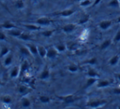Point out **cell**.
Here are the masks:
<instances>
[{
	"instance_id": "6da1fadb",
	"label": "cell",
	"mask_w": 120,
	"mask_h": 109,
	"mask_svg": "<svg viewBox=\"0 0 120 109\" xmlns=\"http://www.w3.org/2000/svg\"><path fill=\"white\" fill-rule=\"evenodd\" d=\"M107 103V101L105 99H96L93 100V101H90L87 103V106L90 108H98L103 107Z\"/></svg>"
},
{
	"instance_id": "7a4b0ae2",
	"label": "cell",
	"mask_w": 120,
	"mask_h": 109,
	"mask_svg": "<svg viewBox=\"0 0 120 109\" xmlns=\"http://www.w3.org/2000/svg\"><path fill=\"white\" fill-rule=\"evenodd\" d=\"M35 23L37 25H40V26H47V25H51L52 23V21L49 19L47 16H42V17H39L35 21Z\"/></svg>"
},
{
	"instance_id": "3957f363",
	"label": "cell",
	"mask_w": 120,
	"mask_h": 109,
	"mask_svg": "<svg viewBox=\"0 0 120 109\" xmlns=\"http://www.w3.org/2000/svg\"><path fill=\"white\" fill-rule=\"evenodd\" d=\"M74 12H75V10L74 9H65L61 12H55L52 15H54V16H63V17H69V16H72Z\"/></svg>"
},
{
	"instance_id": "277c9868",
	"label": "cell",
	"mask_w": 120,
	"mask_h": 109,
	"mask_svg": "<svg viewBox=\"0 0 120 109\" xmlns=\"http://www.w3.org/2000/svg\"><path fill=\"white\" fill-rule=\"evenodd\" d=\"M57 98L60 100L65 102V103H72L78 99V98H75L73 94H69L66 96H57Z\"/></svg>"
},
{
	"instance_id": "5b68a950",
	"label": "cell",
	"mask_w": 120,
	"mask_h": 109,
	"mask_svg": "<svg viewBox=\"0 0 120 109\" xmlns=\"http://www.w3.org/2000/svg\"><path fill=\"white\" fill-rule=\"evenodd\" d=\"M58 51L56 48H49L47 51V57L49 59H54L58 54Z\"/></svg>"
},
{
	"instance_id": "8992f818",
	"label": "cell",
	"mask_w": 120,
	"mask_h": 109,
	"mask_svg": "<svg viewBox=\"0 0 120 109\" xmlns=\"http://www.w3.org/2000/svg\"><path fill=\"white\" fill-rule=\"evenodd\" d=\"M26 46L28 47L29 50H30L31 55H33L34 57H37L38 55V46H36L34 44H27Z\"/></svg>"
},
{
	"instance_id": "52a82bcc",
	"label": "cell",
	"mask_w": 120,
	"mask_h": 109,
	"mask_svg": "<svg viewBox=\"0 0 120 109\" xmlns=\"http://www.w3.org/2000/svg\"><path fill=\"white\" fill-rule=\"evenodd\" d=\"M76 29V25L75 24H67V25H64L62 27V30H63L65 33H71Z\"/></svg>"
},
{
	"instance_id": "ba28073f",
	"label": "cell",
	"mask_w": 120,
	"mask_h": 109,
	"mask_svg": "<svg viewBox=\"0 0 120 109\" xmlns=\"http://www.w3.org/2000/svg\"><path fill=\"white\" fill-rule=\"evenodd\" d=\"M23 26L28 29L29 30H31V31H36V30H41L40 25H34V24H23Z\"/></svg>"
},
{
	"instance_id": "9c48e42d",
	"label": "cell",
	"mask_w": 120,
	"mask_h": 109,
	"mask_svg": "<svg viewBox=\"0 0 120 109\" xmlns=\"http://www.w3.org/2000/svg\"><path fill=\"white\" fill-rule=\"evenodd\" d=\"M112 25V21H109V20H105V21H102L100 22L99 24V27L101 30H107Z\"/></svg>"
},
{
	"instance_id": "30bf717a",
	"label": "cell",
	"mask_w": 120,
	"mask_h": 109,
	"mask_svg": "<svg viewBox=\"0 0 120 109\" xmlns=\"http://www.w3.org/2000/svg\"><path fill=\"white\" fill-rule=\"evenodd\" d=\"M21 73V70H20V67L17 66H14L13 68H11V71H10V77L11 78H16L19 74Z\"/></svg>"
},
{
	"instance_id": "8fae6325",
	"label": "cell",
	"mask_w": 120,
	"mask_h": 109,
	"mask_svg": "<svg viewBox=\"0 0 120 109\" xmlns=\"http://www.w3.org/2000/svg\"><path fill=\"white\" fill-rule=\"evenodd\" d=\"M0 27L3 29H5V30H11V29H14V28H16V25H14L13 23H11V22L7 21H5L4 23H3L2 25H0Z\"/></svg>"
},
{
	"instance_id": "7c38bea8",
	"label": "cell",
	"mask_w": 120,
	"mask_h": 109,
	"mask_svg": "<svg viewBox=\"0 0 120 109\" xmlns=\"http://www.w3.org/2000/svg\"><path fill=\"white\" fill-rule=\"evenodd\" d=\"M47 51H48V49H47L44 46L38 45V55H39L40 57L44 58L45 57H47Z\"/></svg>"
},
{
	"instance_id": "4fadbf2b",
	"label": "cell",
	"mask_w": 120,
	"mask_h": 109,
	"mask_svg": "<svg viewBox=\"0 0 120 109\" xmlns=\"http://www.w3.org/2000/svg\"><path fill=\"white\" fill-rule=\"evenodd\" d=\"M8 34L11 36H14V37H18L19 38L21 36V35L22 34V31L21 30H18L16 28H14V29H11V30H8Z\"/></svg>"
},
{
	"instance_id": "5bb4252c",
	"label": "cell",
	"mask_w": 120,
	"mask_h": 109,
	"mask_svg": "<svg viewBox=\"0 0 120 109\" xmlns=\"http://www.w3.org/2000/svg\"><path fill=\"white\" fill-rule=\"evenodd\" d=\"M50 77V71L48 68H45L42 71V72L40 73L39 78L41 80H48Z\"/></svg>"
},
{
	"instance_id": "9a60e30c",
	"label": "cell",
	"mask_w": 120,
	"mask_h": 109,
	"mask_svg": "<svg viewBox=\"0 0 120 109\" xmlns=\"http://www.w3.org/2000/svg\"><path fill=\"white\" fill-rule=\"evenodd\" d=\"M110 85V82H109L108 80H103V81H98L97 83V88H105L108 87V86Z\"/></svg>"
},
{
	"instance_id": "2e32d148",
	"label": "cell",
	"mask_w": 120,
	"mask_h": 109,
	"mask_svg": "<svg viewBox=\"0 0 120 109\" xmlns=\"http://www.w3.org/2000/svg\"><path fill=\"white\" fill-rule=\"evenodd\" d=\"M12 60H13V56L12 55H8L5 57L4 61H3V65L5 66H9L10 65H11L12 63Z\"/></svg>"
},
{
	"instance_id": "e0dca14e",
	"label": "cell",
	"mask_w": 120,
	"mask_h": 109,
	"mask_svg": "<svg viewBox=\"0 0 120 109\" xmlns=\"http://www.w3.org/2000/svg\"><path fill=\"white\" fill-rule=\"evenodd\" d=\"M89 19H90V16H89V15H87V14L83 15V16L79 19V22H78V25H83V24L87 23V22L89 21Z\"/></svg>"
},
{
	"instance_id": "ac0fdd59",
	"label": "cell",
	"mask_w": 120,
	"mask_h": 109,
	"mask_svg": "<svg viewBox=\"0 0 120 109\" xmlns=\"http://www.w3.org/2000/svg\"><path fill=\"white\" fill-rule=\"evenodd\" d=\"M96 81H97V79H96V77H89L88 79H87V83H86L85 87H84V88H85V89L89 88L90 86H92L94 83L96 82Z\"/></svg>"
},
{
	"instance_id": "d6986e66",
	"label": "cell",
	"mask_w": 120,
	"mask_h": 109,
	"mask_svg": "<svg viewBox=\"0 0 120 109\" xmlns=\"http://www.w3.org/2000/svg\"><path fill=\"white\" fill-rule=\"evenodd\" d=\"M87 76H89V77H99V75H98V73L96 72L95 70L93 69V68L92 67H89L88 68V71H87Z\"/></svg>"
},
{
	"instance_id": "ffe728a7",
	"label": "cell",
	"mask_w": 120,
	"mask_h": 109,
	"mask_svg": "<svg viewBox=\"0 0 120 109\" xmlns=\"http://www.w3.org/2000/svg\"><path fill=\"white\" fill-rule=\"evenodd\" d=\"M18 91L22 95H25L26 93H28L30 92V89H29L27 86H25V85H20L19 88H18Z\"/></svg>"
},
{
	"instance_id": "44dd1931",
	"label": "cell",
	"mask_w": 120,
	"mask_h": 109,
	"mask_svg": "<svg viewBox=\"0 0 120 109\" xmlns=\"http://www.w3.org/2000/svg\"><path fill=\"white\" fill-rule=\"evenodd\" d=\"M10 52V49L8 48L6 46H3L1 48V50H0V57H3L6 55H8Z\"/></svg>"
},
{
	"instance_id": "7402d4cb",
	"label": "cell",
	"mask_w": 120,
	"mask_h": 109,
	"mask_svg": "<svg viewBox=\"0 0 120 109\" xmlns=\"http://www.w3.org/2000/svg\"><path fill=\"white\" fill-rule=\"evenodd\" d=\"M20 52H21L22 55H25V56H30V54H31L27 46H21V48H20Z\"/></svg>"
},
{
	"instance_id": "603a6c76",
	"label": "cell",
	"mask_w": 120,
	"mask_h": 109,
	"mask_svg": "<svg viewBox=\"0 0 120 109\" xmlns=\"http://www.w3.org/2000/svg\"><path fill=\"white\" fill-rule=\"evenodd\" d=\"M1 101L4 104H10L11 103V101H12V98L9 95H5V96H3L1 98Z\"/></svg>"
},
{
	"instance_id": "cb8c5ba5",
	"label": "cell",
	"mask_w": 120,
	"mask_h": 109,
	"mask_svg": "<svg viewBox=\"0 0 120 109\" xmlns=\"http://www.w3.org/2000/svg\"><path fill=\"white\" fill-rule=\"evenodd\" d=\"M21 105H22L23 108H30V107L31 106V102H30V100L29 99V98H24L22 99V101H21Z\"/></svg>"
},
{
	"instance_id": "d4e9b609",
	"label": "cell",
	"mask_w": 120,
	"mask_h": 109,
	"mask_svg": "<svg viewBox=\"0 0 120 109\" xmlns=\"http://www.w3.org/2000/svg\"><path fill=\"white\" fill-rule=\"evenodd\" d=\"M25 6V4L23 2V0H16V2H15V7L18 9H23Z\"/></svg>"
},
{
	"instance_id": "484cf974",
	"label": "cell",
	"mask_w": 120,
	"mask_h": 109,
	"mask_svg": "<svg viewBox=\"0 0 120 109\" xmlns=\"http://www.w3.org/2000/svg\"><path fill=\"white\" fill-rule=\"evenodd\" d=\"M119 55H115V56H114V57H111V58L109 59V63L110 64L111 66H114V65H116L118 62H119Z\"/></svg>"
},
{
	"instance_id": "4316f807",
	"label": "cell",
	"mask_w": 120,
	"mask_h": 109,
	"mask_svg": "<svg viewBox=\"0 0 120 109\" xmlns=\"http://www.w3.org/2000/svg\"><path fill=\"white\" fill-rule=\"evenodd\" d=\"M39 101L41 102L42 103H50L51 101V98H49V97L46 96V95H41V96H39Z\"/></svg>"
},
{
	"instance_id": "83f0119b",
	"label": "cell",
	"mask_w": 120,
	"mask_h": 109,
	"mask_svg": "<svg viewBox=\"0 0 120 109\" xmlns=\"http://www.w3.org/2000/svg\"><path fill=\"white\" fill-rule=\"evenodd\" d=\"M66 48H67V46L64 44H58L56 46V48L57 49V51H58L59 52H64V51H65Z\"/></svg>"
},
{
	"instance_id": "f1b7e54d",
	"label": "cell",
	"mask_w": 120,
	"mask_h": 109,
	"mask_svg": "<svg viewBox=\"0 0 120 109\" xmlns=\"http://www.w3.org/2000/svg\"><path fill=\"white\" fill-rule=\"evenodd\" d=\"M55 32V30H44V31H43L41 33L42 35H43L44 37H51L52 35H53V33Z\"/></svg>"
},
{
	"instance_id": "f546056e",
	"label": "cell",
	"mask_w": 120,
	"mask_h": 109,
	"mask_svg": "<svg viewBox=\"0 0 120 109\" xmlns=\"http://www.w3.org/2000/svg\"><path fill=\"white\" fill-rule=\"evenodd\" d=\"M120 2L119 0H111L109 3H108V6L111 7V8H118L120 5Z\"/></svg>"
},
{
	"instance_id": "4dcf8cb0",
	"label": "cell",
	"mask_w": 120,
	"mask_h": 109,
	"mask_svg": "<svg viewBox=\"0 0 120 109\" xmlns=\"http://www.w3.org/2000/svg\"><path fill=\"white\" fill-rule=\"evenodd\" d=\"M111 44V40H105L102 43V44L101 45V49L104 50V49L107 48L108 47H109V45Z\"/></svg>"
},
{
	"instance_id": "1f68e13d",
	"label": "cell",
	"mask_w": 120,
	"mask_h": 109,
	"mask_svg": "<svg viewBox=\"0 0 120 109\" xmlns=\"http://www.w3.org/2000/svg\"><path fill=\"white\" fill-rule=\"evenodd\" d=\"M21 40H24V41H28V40H31V36H30L29 34H26V33H23L21 35V36L19 37Z\"/></svg>"
},
{
	"instance_id": "d6a6232c",
	"label": "cell",
	"mask_w": 120,
	"mask_h": 109,
	"mask_svg": "<svg viewBox=\"0 0 120 109\" xmlns=\"http://www.w3.org/2000/svg\"><path fill=\"white\" fill-rule=\"evenodd\" d=\"M91 4H92V1L91 0H82V1L80 2V6L84 7V8L90 6Z\"/></svg>"
},
{
	"instance_id": "836d02e7",
	"label": "cell",
	"mask_w": 120,
	"mask_h": 109,
	"mask_svg": "<svg viewBox=\"0 0 120 109\" xmlns=\"http://www.w3.org/2000/svg\"><path fill=\"white\" fill-rule=\"evenodd\" d=\"M68 70L70 71V72H76V71H78V70H79V67H78V66L76 65H70L68 66Z\"/></svg>"
},
{
	"instance_id": "e575fe53",
	"label": "cell",
	"mask_w": 120,
	"mask_h": 109,
	"mask_svg": "<svg viewBox=\"0 0 120 109\" xmlns=\"http://www.w3.org/2000/svg\"><path fill=\"white\" fill-rule=\"evenodd\" d=\"M96 62H97V60H96V57H93V58H91L89 59V60L86 61L84 63H87V64H90V65H95L96 63Z\"/></svg>"
},
{
	"instance_id": "d590c367",
	"label": "cell",
	"mask_w": 120,
	"mask_h": 109,
	"mask_svg": "<svg viewBox=\"0 0 120 109\" xmlns=\"http://www.w3.org/2000/svg\"><path fill=\"white\" fill-rule=\"evenodd\" d=\"M67 48H68L70 50H75L76 48H78L77 44L75 43H70L67 45Z\"/></svg>"
},
{
	"instance_id": "8d00e7d4",
	"label": "cell",
	"mask_w": 120,
	"mask_h": 109,
	"mask_svg": "<svg viewBox=\"0 0 120 109\" xmlns=\"http://www.w3.org/2000/svg\"><path fill=\"white\" fill-rule=\"evenodd\" d=\"M114 43H118V42L120 41V30H119V31L117 32L116 35L114 36Z\"/></svg>"
},
{
	"instance_id": "74e56055",
	"label": "cell",
	"mask_w": 120,
	"mask_h": 109,
	"mask_svg": "<svg viewBox=\"0 0 120 109\" xmlns=\"http://www.w3.org/2000/svg\"><path fill=\"white\" fill-rule=\"evenodd\" d=\"M6 39H7L6 35L0 31V41H4V40H6Z\"/></svg>"
},
{
	"instance_id": "f35d334b",
	"label": "cell",
	"mask_w": 120,
	"mask_h": 109,
	"mask_svg": "<svg viewBox=\"0 0 120 109\" xmlns=\"http://www.w3.org/2000/svg\"><path fill=\"white\" fill-rule=\"evenodd\" d=\"M112 92L114 94H120V88H114L112 89Z\"/></svg>"
},
{
	"instance_id": "ab89813d",
	"label": "cell",
	"mask_w": 120,
	"mask_h": 109,
	"mask_svg": "<svg viewBox=\"0 0 120 109\" xmlns=\"http://www.w3.org/2000/svg\"><path fill=\"white\" fill-rule=\"evenodd\" d=\"M101 1V0H96V1H95V3H94V5H95V6H96V5H97L98 3H99Z\"/></svg>"
},
{
	"instance_id": "60d3db41",
	"label": "cell",
	"mask_w": 120,
	"mask_h": 109,
	"mask_svg": "<svg viewBox=\"0 0 120 109\" xmlns=\"http://www.w3.org/2000/svg\"><path fill=\"white\" fill-rule=\"evenodd\" d=\"M116 77L118 78V80H119V81H120V74H117V75H116Z\"/></svg>"
},
{
	"instance_id": "b9f144b4",
	"label": "cell",
	"mask_w": 120,
	"mask_h": 109,
	"mask_svg": "<svg viewBox=\"0 0 120 109\" xmlns=\"http://www.w3.org/2000/svg\"><path fill=\"white\" fill-rule=\"evenodd\" d=\"M117 22H119V23H120V16H119L117 19Z\"/></svg>"
},
{
	"instance_id": "7bdbcfd3",
	"label": "cell",
	"mask_w": 120,
	"mask_h": 109,
	"mask_svg": "<svg viewBox=\"0 0 120 109\" xmlns=\"http://www.w3.org/2000/svg\"><path fill=\"white\" fill-rule=\"evenodd\" d=\"M74 2H81V1H82V0H74Z\"/></svg>"
},
{
	"instance_id": "ee69618b",
	"label": "cell",
	"mask_w": 120,
	"mask_h": 109,
	"mask_svg": "<svg viewBox=\"0 0 120 109\" xmlns=\"http://www.w3.org/2000/svg\"><path fill=\"white\" fill-rule=\"evenodd\" d=\"M1 85H2V82H1V80H0V86H1Z\"/></svg>"
},
{
	"instance_id": "f6af8a7d",
	"label": "cell",
	"mask_w": 120,
	"mask_h": 109,
	"mask_svg": "<svg viewBox=\"0 0 120 109\" xmlns=\"http://www.w3.org/2000/svg\"><path fill=\"white\" fill-rule=\"evenodd\" d=\"M33 1H34V2H37L38 0H33Z\"/></svg>"
},
{
	"instance_id": "bcb514c9",
	"label": "cell",
	"mask_w": 120,
	"mask_h": 109,
	"mask_svg": "<svg viewBox=\"0 0 120 109\" xmlns=\"http://www.w3.org/2000/svg\"><path fill=\"white\" fill-rule=\"evenodd\" d=\"M119 2H120V0H119Z\"/></svg>"
},
{
	"instance_id": "7dc6e473",
	"label": "cell",
	"mask_w": 120,
	"mask_h": 109,
	"mask_svg": "<svg viewBox=\"0 0 120 109\" xmlns=\"http://www.w3.org/2000/svg\"><path fill=\"white\" fill-rule=\"evenodd\" d=\"M119 8H120V5H119Z\"/></svg>"
},
{
	"instance_id": "c3c4849f",
	"label": "cell",
	"mask_w": 120,
	"mask_h": 109,
	"mask_svg": "<svg viewBox=\"0 0 120 109\" xmlns=\"http://www.w3.org/2000/svg\"><path fill=\"white\" fill-rule=\"evenodd\" d=\"M0 1H1V0H0Z\"/></svg>"
}]
</instances>
